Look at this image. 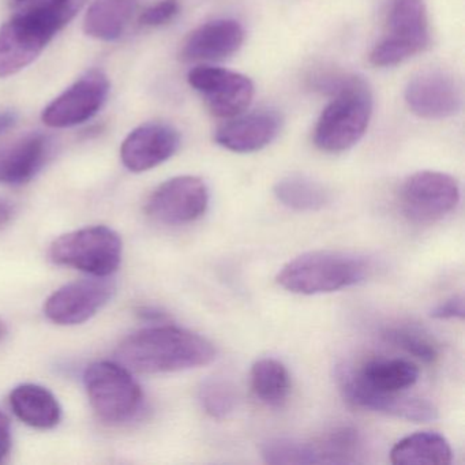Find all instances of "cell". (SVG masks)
<instances>
[{"label": "cell", "mask_w": 465, "mask_h": 465, "mask_svg": "<svg viewBox=\"0 0 465 465\" xmlns=\"http://www.w3.org/2000/svg\"><path fill=\"white\" fill-rule=\"evenodd\" d=\"M214 345L201 334L176 326H152L135 331L119 345V361L146 374L183 371L216 359Z\"/></svg>", "instance_id": "6da1fadb"}, {"label": "cell", "mask_w": 465, "mask_h": 465, "mask_svg": "<svg viewBox=\"0 0 465 465\" xmlns=\"http://www.w3.org/2000/svg\"><path fill=\"white\" fill-rule=\"evenodd\" d=\"M85 0H35L0 28V78L34 64Z\"/></svg>", "instance_id": "7a4b0ae2"}, {"label": "cell", "mask_w": 465, "mask_h": 465, "mask_svg": "<svg viewBox=\"0 0 465 465\" xmlns=\"http://www.w3.org/2000/svg\"><path fill=\"white\" fill-rule=\"evenodd\" d=\"M318 88L333 99L318 119L314 143L326 153H341L355 146L366 134L372 115V94L361 78H318Z\"/></svg>", "instance_id": "3957f363"}, {"label": "cell", "mask_w": 465, "mask_h": 465, "mask_svg": "<svg viewBox=\"0 0 465 465\" xmlns=\"http://www.w3.org/2000/svg\"><path fill=\"white\" fill-rule=\"evenodd\" d=\"M370 262L344 252H310L293 258L280 269L276 280L284 290L298 295L336 292L359 284L369 276Z\"/></svg>", "instance_id": "277c9868"}, {"label": "cell", "mask_w": 465, "mask_h": 465, "mask_svg": "<svg viewBox=\"0 0 465 465\" xmlns=\"http://www.w3.org/2000/svg\"><path fill=\"white\" fill-rule=\"evenodd\" d=\"M430 45L429 15L423 0H393L386 32L370 53L377 67H391L423 53Z\"/></svg>", "instance_id": "5b68a950"}, {"label": "cell", "mask_w": 465, "mask_h": 465, "mask_svg": "<svg viewBox=\"0 0 465 465\" xmlns=\"http://www.w3.org/2000/svg\"><path fill=\"white\" fill-rule=\"evenodd\" d=\"M50 257L56 265L69 266L91 276L108 277L121 265V236L104 225L73 231L54 241Z\"/></svg>", "instance_id": "8992f818"}, {"label": "cell", "mask_w": 465, "mask_h": 465, "mask_svg": "<svg viewBox=\"0 0 465 465\" xmlns=\"http://www.w3.org/2000/svg\"><path fill=\"white\" fill-rule=\"evenodd\" d=\"M86 393L97 415L108 423H124L137 415L143 404L140 383L124 364L97 361L84 375Z\"/></svg>", "instance_id": "52a82bcc"}, {"label": "cell", "mask_w": 465, "mask_h": 465, "mask_svg": "<svg viewBox=\"0 0 465 465\" xmlns=\"http://www.w3.org/2000/svg\"><path fill=\"white\" fill-rule=\"evenodd\" d=\"M400 201L408 219L418 223L437 222L459 203V182L448 173L420 171L402 183Z\"/></svg>", "instance_id": "ba28073f"}, {"label": "cell", "mask_w": 465, "mask_h": 465, "mask_svg": "<svg viewBox=\"0 0 465 465\" xmlns=\"http://www.w3.org/2000/svg\"><path fill=\"white\" fill-rule=\"evenodd\" d=\"M337 382L342 397L353 407L415 423H427L438 419V410L432 402L419 397L404 396L401 391L386 393L374 391L364 385L350 367L340 366L337 369Z\"/></svg>", "instance_id": "9c48e42d"}, {"label": "cell", "mask_w": 465, "mask_h": 465, "mask_svg": "<svg viewBox=\"0 0 465 465\" xmlns=\"http://www.w3.org/2000/svg\"><path fill=\"white\" fill-rule=\"evenodd\" d=\"M190 86L203 96L217 118L243 114L254 99V84L246 75L214 66H197L187 75Z\"/></svg>", "instance_id": "30bf717a"}, {"label": "cell", "mask_w": 465, "mask_h": 465, "mask_svg": "<svg viewBox=\"0 0 465 465\" xmlns=\"http://www.w3.org/2000/svg\"><path fill=\"white\" fill-rule=\"evenodd\" d=\"M209 190L197 176H176L160 184L146 203L149 216L168 225L189 224L205 214Z\"/></svg>", "instance_id": "8fae6325"}, {"label": "cell", "mask_w": 465, "mask_h": 465, "mask_svg": "<svg viewBox=\"0 0 465 465\" xmlns=\"http://www.w3.org/2000/svg\"><path fill=\"white\" fill-rule=\"evenodd\" d=\"M405 103L416 116L442 121L456 115L462 105L459 80L446 70L429 69L411 78L405 88Z\"/></svg>", "instance_id": "7c38bea8"}, {"label": "cell", "mask_w": 465, "mask_h": 465, "mask_svg": "<svg viewBox=\"0 0 465 465\" xmlns=\"http://www.w3.org/2000/svg\"><path fill=\"white\" fill-rule=\"evenodd\" d=\"M108 94V78L99 70H92L45 107L43 122L54 129L85 124L102 110Z\"/></svg>", "instance_id": "4fadbf2b"}, {"label": "cell", "mask_w": 465, "mask_h": 465, "mask_svg": "<svg viewBox=\"0 0 465 465\" xmlns=\"http://www.w3.org/2000/svg\"><path fill=\"white\" fill-rule=\"evenodd\" d=\"M114 292L115 284L107 277L78 280L55 291L45 302V312L58 325H80L96 315Z\"/></svg>", "instance_id": "5bb4252c"}, {"label": "cell", "mask_w": 465, "mask_h": 465, "mask_svg": "<svg viewBox=\"0 0 465 465\" xmlns=\"http://www.w3.org/2000/svg\"><path fill=\"white\" fill-rule=\"evenodd\" d=\"M179 146L181 135L175 127L152 122L127 135L121 146L122 163L132 173H145L170 160Z\"/></svg>", "instance_id": "9a60e30c"}, {"label": "cell", "mask_w": 465, "mask_h": 465, "mask_svg": "<svg viewBox=\"0 0 465 465\" xmlns=\"http://www.w3.org/2000/svg\"><path fill=\"white\" fill-rule=\"evenodd\" d=\"M282 129V118L273 111L241 114L214 133L217 145L233 153H254L273 143Z\"/></svg>", "instance_id": "2e32d148"}, {"label": "cell", "mask_w": 465, "mask_h": 465, "mask_svg": "<svg viewBox=\"0 0 465 465\" xmlns=\"http://www.w3.org/2000/svg\"><path fill=\"white\" fill-rule=\"evenodd\" d=\"M244 42L243 26L231 18H219L198 26L187 37L181 56L186 62H217L230 58Z\"/></svg>", "instance_id": "e0dca14e"}, {"label": "cell", "mask_w": 465, "mask_h": 465, "mask_svg": "<svg viewBox=\"0 0 465 465\" xmlns=\"http://www.w3.org/2000/svg\"><path fill=\"white\" fill-rule=\"evenodd\" d=\"M50 149V140L43 134H29L0 146V183H28L45 167Z\"/></svg>", "instance_id": "ac0fdd59"}, {"label": "cell", "mask_w": 465, "mask_h": 465, "mask_svg": "<svg viewBox=\"0 0 465 465\" xmlns=\"http://www.w3.org/2000/svg\"><path fill=\"white\" fill-rule=\"evenodd\" d=\"M10 405L20 420L35 429H54L61 420L58 400L40 385L24 383L17 386L10 394Z\"/></svg>", "instance_id": "d6986e66"}, {"label": "cell", "mask_w": 465, "mask_h": 465, "mask_svg": "<svg viewBox=\"0 0 465 465\" xmlns=\"http://www.w3.org/2000/svg\"><path fill=\"white\" fill-rule=\"evenodd\" d=\"M140 0H94L84 18V32L102 42L118 40L132 23Z\"/></svg>", "instance_id": "ffe728a7"}, {"label": "cell", "mask_w": 465, "mask_h": 465, "mask_svg": "<svg viewBox=\"0 0 465 465\" xmlns=\"http://www.w3.org/2000/svg\"><path fill=\"white\" fill-rule=\"evenodd\" d=\"M453 460L450 443L438 432L420 431L400 440L391 450L396 465H448Z\"/></svg>", "instance_id": "44dd1931"}, {"label": "cell", "mask_w": 465, "mask_h": 465, "mask_svg": "<svg viewBox=\"0 0 465 465\" xmlns=\"http://www.w3.org/2000/svg\"><path fill=\"white\" fill-rule=\"evenodd\" d=\"M355 374L364 385L386 393H400L419 380L418 366L405 359H374L363 364Z\"/></svg>", "instance_id": "7402d4cb"}, {"label": "cell", "mask_w": 465, "mask_h": 465, "mask_svg": "<svg viewBox=\"0 0 465 465\" xmlns=\"http://www.w3.org/2000/svg\"><path fill=\"white\" fill-rule=\"evenodd\" d=\"M277 201L296 212H318L331 203V193L320 182L304 175H288L274 186Z\"/></svg>", "instance_id": "603a6c76"}, {"label": "cell", "mask_w": 465, "mask_h": 465, "mask_svg": "<svg viewBox=\"0 0 465 465\" xmlns=\"http://www.w3.org/2000/svg\"><path fill=\"white\" fill-rule=\"evenodd\" d=\"M252 388L261 401L271 407H280L290 396V372L277 359H260L252 367Z\"/></svg>", "instance_id": "cb8c5ba5"}, {"label": "cell", "mask_w": 465, "mask_h": 465, "mask_svg": "<svg viewBox=\"0 0 465 465\" xmlns=\"http://www.w3.org/2000/svg\"><path fill=\"white\" fill-rule=\"evenodd\" d=\"M261 454L268 464H322L325 462L318 443L293 438H272L261 446Z\"/></svg>", "instance_id": "d4e9b609"}, {"label": "cell", "mask_w": 465, "mask_h": 465, "mask_svg": "<svg viewBox=\"0 0 465 465\" xmlns=\"http://www.w3.org/2000/svg\"><path fill=\"white\" fill-rule=\"evenodd\" d=\"M198 401L212 418L224 419L235 411L238 394L230 381L222 377H211L201 383Z\"/></svg>", "instance_id": "484cf974"}, {"label": "cell", "mask_w": 465, "mask_h": 465, "mask_svg": "<svg viewBox=\"0 0 465 465\" xmlns=\"http://www.w3.org/2000/svg\"><path fill=\"white\" fill-rule=\"evenodd\" d=\"M383 337L386 341L401 348L405 352L426 363H432L440 355L437 342L415 326H394V328L386 329Z\"/></svg>", "instance_id": "4316f807"}, {"label": "cell", "mask_w": 465, "mask_h": 465, "mask_svg": "<svg viewBox=\"0 0 465 465\" xmlns=\"http://www.w3.org/2000/svg\"><path fill=\"white\" fill-rule=\"evenodd\" d=\"M181 12L179 0H160L141 15L140 24L149 28L167 25Z\"/></svg>", "instance_id": "83f0119b"}, {"label": "cell", "mask_w": 465, "mask_h": 465, "mask_svg": "<svg viewBox=\"0 0 465 465\" xmlns=\"http://www.w3.org/2000/svg\"><path fill=\"white\" fill-rule=\"evenodd\" d=\"M431 318L435 320H462L465 315L464 298L451 296L431 310Z\"/></svg>", "instance_id": "f1b7e54d"}, {"label": "cell", "mask_w": 465, "mask_h": 465, "mask_svg": "<svg viewBox=\"0 0 465 465\" xmlns=\"http://www.w3.org/2000/svg\"><path fill=\"white\" fill-rule=\"evenodd\" d=\"M12 449V427L4 412H0V461L9 454Z\"/></svg>", "instance_id": "f546056e"}, {"label": "cell", "mask_w": 465, "mask_h": 465, "mask_svg": "<svg viewBox=\"0 0 465 465\" xmlns=\"http://www.w3.org/2000/svg\"><path fill=\"white\" fill-rule=\"evenodd\" d=\"M18 115L13 111H5L0 113V135H4L5 133L9 132L10 129L15 126L17 124Z\"/></svg>", "instance_id": "4dcf8cb0"}, {"label": "cell", "mask_w": 465, "mask_h": 465, "mask_svg": "<svg viewBox=\"0 0 465 465\" xmlns=\"http://www.w3.org/2000/svg\"><path fill=\"white\" fill-rule=\"evenodd\" d=\"M12 219V208L7 203H0V227Z\"/></svg>", "instance_id": "1f68e13d"}, {"label": "cell", "mask_w": 465, "mask_h": 465, "mask_svg": "<svg viewBox=\"0 0 465 465\" xmlns=\"http://www.w3.org/2000/svg\"><path fill=\"white\" fill-rule=\"evenodd\" d=\"M6 323H5L4 321L0 320V340L4 339V337L6 336Z\"/></svg>", "instance_id": "d6a6232c"}, {"label": "cell", "mask_w": 465, "mask_h": 465, "mask_svg": "<svg viewBox=\"0 0 465 465\" xmlns=\"http://www.w3.org/2000/svg\"><path fill=\"white\" fill-rule=\"evenodd\" d=\"M15 2H28V0H15Z\"/></svg>", "instance_id": "836d02e7"}]
</instances>
